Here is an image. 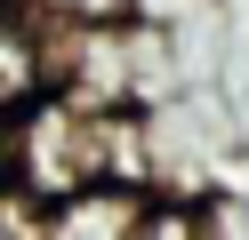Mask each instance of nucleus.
Here are the masks:
<instances>
[{"label":"nucleus","mask_w":249,"mask_h":240,"mask_svg":"<svg viewBox=\"0 0 249 240\" xmlns=\"http://www.w3.org/2000/svg\"><path fill=\"white\" fill-rule=\"evenodd\" d=\"M81 192H105V136L97 112H81L72 96H40V104L8 112V200L24 208H65Z\"/></svg>","instance_id":"obj_1"}]
</instances>
